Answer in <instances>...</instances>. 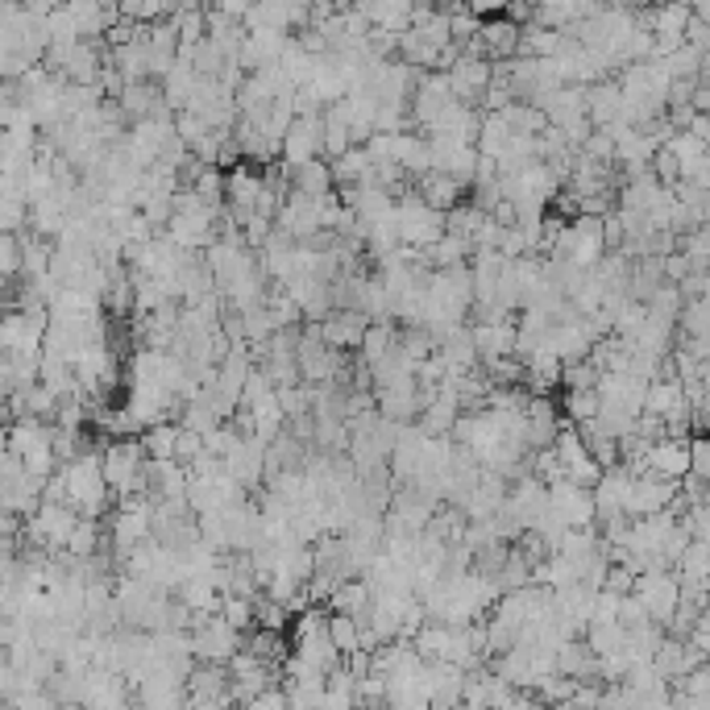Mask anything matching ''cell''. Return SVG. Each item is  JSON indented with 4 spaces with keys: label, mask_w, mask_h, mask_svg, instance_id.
I'll list each match as a JSON object with an SVG mask.
<instances>
[{
    "label": "cell",
    "mask_w": 710,
    "mask_h": 710,
    "mask_svg": "<svg viewBox=\"0 0 710 710\" xmlns=\"http://www.w3.org/2000/svg\"><path fill=\"white\" fill-rule=\"evenodd\" d=\"M67 470V495H71V507L84 516V520H100L108 511V478H105V458L100 453H84L75 458Z\"/></svg>",
    "instance_id": "6da1fadb"
},
{
    "label": "cell",
    "mask_w": 710,
    "mask_h": 710,
    "mask_svg": "<svg viewBox=\"0 0 710 710\" xmlns=\"http://www.w3.org/2000/svg\"><path fill=\"white\" fill-rule=\"evenodd\" d=\"M399 237L407 250H433L440 237H445V212H437L433 204L419 200V191L412 188L399 200Z\"/></svg>",
    "instance_id": "7a4b0ae2"
},
{
    "label": "cell",
    "mask_w": 710,
    "mask_h": 710,
    "mask_svg": "<svg viewBox=\"0 0 710 710\" xmlns=\"http://www.w3.org/2000/svg\"><path fill=\"white\" fill-rule=\"evenodd\" d=\"M636 474H648V478H661V482L682 486V482L694 474V440H686V437L652 440Z\"/></svg>",
    "instance_id": "3957f363"
},
{
    "label": "cell",
    "mask_w": 710,
    "mask_h": 710,
    "mask_svg": "<svg viewBox=\"0 0 710 710\" xmlns=\"http://www.w3.org/2000/svg\"><path fill=\"white\" fill-rule=\"evenodd\" d=\"M80 511L75 507H63V502H43V511L34 520H25V536L29 544H43L50 553H67L71 544V532L80 528Z\"/></svg>",
    "instance_id": "277c9868"
},
{
    "label": "cell",
    "mask_w": 710,
    "mask_h": 710,
    "mask_svg": "<svg viewBox=\"0 0 710 710\" xmlns=\"http://www.w3.org/2000/svg\"><path fill=\"white\" fill-rule=\"evenodd\" d=\"M548 511L565 523V528H599V507H594V490H585L578 482H553L548 486Z\"/></svg>",
    "instance_id": "5b68a950"
},
{
    "label": "cell",
    "mask_w": 710,
    "mask_h": 710,
    "mask_svg": "<svg viewBox=\"0 0 710 710\" xmlns=\"http://www.w3.org/2000/svg\"><path fill=\"white\" fill-rule=\"evenodd\" d=\"M636 599L644 603L648 619L668 624V619L677 615V606H682V578H677V573H665V569L644 573V578H640V585H636Z\"/></svg>",
    "instance_id": "8992f818"
},
{
    "label": "cell",
    "mask_w": 710,
    "mask_h": 710,
    "mask_svg": "<svg viewBox=\"0 0 710 710\" xmlns=\"http://www.w3.org/2000/svg\"><path fill=\"white\" fill-rule=\"evenodd\" d=\"M375 320L366 312H350V308H336L324 324H320V336L333 345L336 354H362V341H366V329Z\"/></svg>",
    "instance_id": "52a82bcc"
},
{
    "label": "cell",
    "mask_w": 710,
    "mask_h": 710,
    "mask_svg": "<svg viewBox=\"0 0 710 710\" xmlns=\"http://www.w3.org/2000/svg\"><path fill=\"white\" fill-rule=\"evenodd\" d=\"M482 55L486 59H502V63H511L516 55H520V43H523V25L507 22V13L495 17V22H482Z\"/></svg>",
    "instance_id": "ba28073f"
},
{
    "label": "cell",
    "mask_w": 710,
    "mask_h": 710,
    "mask_svg": "<svg viewBox=\"0 0 710 710\" xmlns=\"http://www.w3.org/2000/svg\"><path fill=\"white\" fill-rule=\"evenodd\" d=\"M416 191H419V200H424V204H433V209L445 212V216H449V212H453V209H461V204H465V200H461V196H465V188H461L458 179H449V175H440V170H433V175H424V179H419V184H416Z\"/></svg>",
    "instance_id": "9c48e42d"
},
{
    "label": "cell",
    "mask_w": 710,
    "mask_h": 710,
    "mask_svg": "<svg viewBox=\"0 0 710 710\" xmlns=\"http://www.w3.org/2000/svg\"><path fill=\"white\" fill-rule=\"evenodd\" d=\"M292 191L308 196V200H329L336 196V179H333V163H308V167L292 170Z\"/></svg>",
    "instance_id": "30bf717a"
},
{
    "label": "cell",
    "mask_w": 710,
    "mask_h": 710,
    "mask_svg": "<svg viewBox=\"0 0 710 710\" xmlns=\"http://www.w3.org/2000/svg\"><path fill=\"white\" fill-rule=\"evenodd\" d=\"M399 336H403V333L395 329V320H375V324L366 329V341H362V354H357V357H362V362L375 370V366H382V362L399 350Z\"/></svg>",
    "instance_id": "8fae6325"
},
{
    "label": "cell",
    "mask_w": 710,
    "mask_h": 710,
    "mask_svg": "<svg viewBox=\"0 0 710 710\" xmlns=\"http://www.w3.org/2000/svg\"><path fill=\"white\" fill-rule=\"evenodd\" d=\"M474 258V246L465 241V237H453V233H445L433 250H424V262H428V271L437 267V271H458Z\"/></svg>",
    "instance_id": "7c38bea8"
},
{
    "label": "cell",
    "mask_w": 710,
    "mask_h": 710,
    "mask_svg": "<svg viewBox=\"0 0 710 710\" xmlns=\"http://www.w3.org/2000/svg\"><path fill=\"white\" fill-rule=\"evenodd\" d=\"M179 424H154V428H146L142 433V449H146L150 461H175V453H179Z\"/></svg>",
    "instance_id": "4fadbf2b"
},
{
    "label": "cell",
    "mask_w": 710,
    "mask_h": 710,
    "mask_svg": "<svg viewBox=\"0 0 710 710\" xmlns=\"http://www.w3.org/2000/svg\"><path fill=\"white\" fill-rule=\"evenodd\" d=\"M561 407H565V419L573 428H582V424L603 416V395H599V387L594 391H565Z\"/></svg>",
    "instance_id": "5bb4252c"
},
{
    "label": "cell",
    "mask_w": 710,
    "mask_h": 710,
    "mask_svg": "<svg viewBox=\"0 0 710 710\" xmlns=\"http://www.w3.org/2000/svg\"><path fill=\"white\" fill-rule=\"evenodd\" d=\"M511 126L502 121V117H486L482 121V133H478V154L486 158V163H499L502 154H507V146H511Z\"/></svg>",
    "instance_id": "9a60e30c"
},
{
    "label": "cell",
    "mask_w": 710,
    "mask_h": 710,
    "mask_svg": "<svg viewBox=\"0 0 710 710\" xmlns=\"http://www.w3.org/2000/svg\"><path fill=\"white\" fill-rule=\"evenodd\" d=\"M96 548H100V520H80V528L71 532V544H67V557L87 561Z\"/></svg>",
    "instance_id": "2e32d148"
},
{
    "label": "cell",
    "mask_w": 710,
    "mask_h": 710,
    "mask_svg": "<svg viewBox=\"0 0 710 710\" xmlns=\"http://www.w3.org/2000/svg\"><path fill=\"white\" fill-rule=\"evenodd\" d=\"M0 267L9 279H17L25 271V241L22 233H0Z\"/></svg>",
    "instance_id": "e0dca14e"
},
{
    "label": "cell",
    "mask_w": 710,
    "mask_h": 710,
    "mask_svg": "<svg viewBox=\"0 0 710 710\" xmlns=\"http://www.w3.org/2000/svg\"><path fill=\"white\" fill-rule=\"evenodd\" d=\"M694 478H702L710 486V437L694 440Z\"/></svg>",
    "instance_id": "ac0fdd59"
},
{
    "label": "cell",
    "mask_w": 710,
    "mask_h": 710,
    "mask_svg": "<svg viewBox=\"0 0 710 710\" xmlns=\"http://www.w3.org/2000/svg\"><path fill=\"white\" fill-rule=\"evenodd\" d=\"M682 184H694L698 191H707V196H710V154L702 158V163H698V167L686 170V179H682Z\"/></svg>",
    "instance_id": "d6986e66"
},
{
    "label": "cell",
    "mask_w": 710,
    "mask_h": 710,
    "mask_svg": "<svg viewBox=\"0 0 710 710\" xmlns=\"http://www.w3.org/2000/svg\"><path fill=\"white\" fill-rule=\"evenodd\" d=\"M694 17L702 25H710V0H698V4H694Z\"/></svg>",
    "instance_id": "ffe728a7"
}]
</instances>
